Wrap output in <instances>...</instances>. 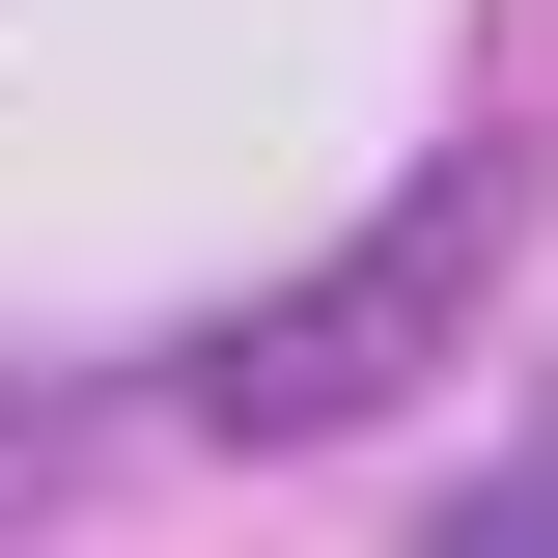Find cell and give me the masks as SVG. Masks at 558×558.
I'll use <instances>...</instances> for the list:
<instances>
[{"instance_id": "cell-1", "label": "cell", "mask_w": 558, "mask_h": 558, "mask_svg": "<svg viewBox=\"0 0 558 558\" xmlns=\"http://www.w3.org/2000/svg\"><path fill=\"white\" fill-rule=\"evenodd\" d=\"M475 223H502V168H447V196H418V223H391L363 279H307V307H252V336L196 363V418H223V447H307V418H363V391H391V336L447 307V279H475Z\"/></svg>"}]
</instances>
